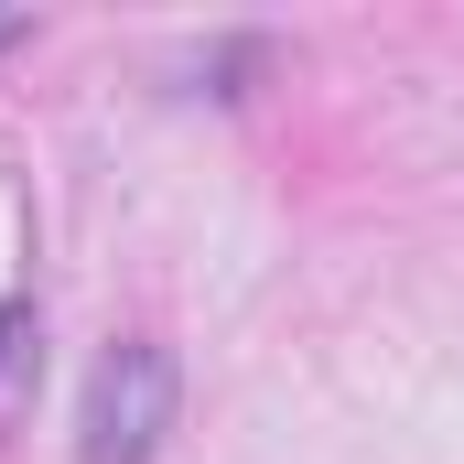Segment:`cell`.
<instances>
[{"instance_id":"1","label":"cell","mask_w":464,"mask_h":464,"mask_svg":"<svg viewBox=\"0 0 464 464\" xmlns=\"http://www.w3.org/2000/svg\"><path fill=\"white\" fill-rule=\"evenodd\" d=\"M173 411H184V367L151 335H109L87 389H76V464H151L173 443Z\"/></svg>"},{"instance_id":"2","label":"cell","mask_w":464,"mask_h":464,"mask_svg":"<svg viewBox=\"0 0 464 464\" xmlns=\"http://www.w3.org/2000/svg\"><path fill=\"white\" fill-rule=\"evenodd\" d=\"M33 389H44V324L33 303H0V443L33 421Z\"/></svg>"},{"instance_id":"3","label":"cell","mask_w":464,"mask_h":464,"mask_svg":"<svg viewBox=\"0 0 464 464\" xmlns=\"http://www.w3.org/2000/svg\"><path fill=\"white\" fill-rule=\"evenodd\" d=\"M22 33H33V22H22V11H0V54H11V44H22Z\"/></svg>"}]
</instances>
